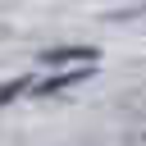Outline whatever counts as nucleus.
<instances>
[{"mask_svg": "<svg viewBox=\"0 0 146 146\" xmlns=\"http://www.w3.org/2000/svg\"><path fill=\"white\" fill-rule=\"evenodd\" d=\"M36 59H41V64H64V68H87V64L100 59V50H96V46H50V50H41Z\"/></svg>", "mask_w": 146, "mask_h": 146, "instance_id": "nucleus-1", "label": "nucleus"}, {"mask_svg": "<svg viewBox=\"0 0 146 146\" xmlns=\"http://www.w3.org/2000/svg\"><path fill=\"white\" fill-rule=\"evenodd\" d=\"M87 78H96V64H87V68H59V73L32 82V91H36V96H55V91H64V87H73V82H87Z\"/></svg>", "mask_w": 146, "mask_h": 146, "instance_id": "nucleus-2", "label": "nucleus"}, {"mask_svg": "<svg viewBox=\"0 0 146 146\" xmlns=\"http://www.w3.org/2000/svg\"><path fill=\"white\" fill-rule=\"evenodd\" d=\"M23 91H32V82H27V78H9V82H0V105H9V100H18Z\"/></svg>", "mask_w": 146, "mask_h": 146, "instance_id": "nucleus-3", "label": "nucleus"}, {"mask_svg": "<svg viewBox=\"0 0 146 146\" xmlns=\"http://www.w3.org/2000/svg\"><path fill=\"white\" fill-rule=\"evenodd\" d=\"M137 141H141V146H146V128H141V132H137Z\"/></svg>", "mask_w": 146, "mask_h": 146, "instance_id": "nucleus-4", "label": "nucleus"}]
</instances>
